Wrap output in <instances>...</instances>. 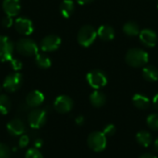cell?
I'll return each mask as SVG.
<instances>
[{"mask_svg": "<svg viewBox=\"0 0 158 158\" xmlns=\"http://www.w3.org/2000/svg\"><path fill=\"white\" fill-rule=\"evenodd\" d=\"M126 62L133 68L144 67L148 60L149 56L146 51L141 48H131L130 49L125 56Z\"/></svg>", "mask_w": 158, "mask_h": 158, "instance_id": "obj_1", "label": "cell"}, {"mask_svg": "<svg viewBox=\"0 0 158 158\" xmlns=\"http://www.w3.org/2000/svg\"><path fill=\"white\" fill-rule=\"evenodd\" d=\"M97 37V31L91 25H84L78 32V42L83 47H88L94 44Z\"/></svg>", "mask_w": 158, "mask_h": 158, "instance_id": "obj_2", "label": "cell"}, {"mask_svg": "<svg viewBox=\"0 0 158 158\" xmlns=\"http://www.w3.org/2000/svg\"><path fill=\"white\" fill-rule=\"evenodd\" d=\"M17 51L25 56H31L38 54V46L36 43L30 38H21L16 44Z\"/></svg>", "mask_w": 158, "mask_h": 158, "instance_id": "obj_3", "label": "cell"}, {"mask_svg": "<svg viewBox=\"0 0 158 158\" xmlns=\"http://www.w3.org/2000/svg\"><path fill=\"white\" fill-rule=\"evenodd\" d=\"M88 146L94 152H102L106 149L107 144L106 136L100 131L92 132L87 139Z\"/></svg>", "mask_w": 158, "mask_h": 158, "instance_id": "obj_4", "label": "cell"}, {"mask_svg": "<svg viewBox=\"0 0 158 158\" xmlns=\"http://www.w3.org/2000/svg\"><path fill=\"white\" fill-rule=\"evenodd\" d=\"M87 81L94 89H100L106 85L107 76L100 69H94L87 74Z\"/></svg>", "mask_w": 158, "mask_h": 158, "instance_id": "obj_5", "label": "cell"}, {"mask_svg": "<svg viewBox=\"0 0 158 158\" xmlns=\"http://www.w3.org/2000/svg\"><path fill=\"white\" fill-rule=\"evenodd\" d=\"M46 119H47V115L45 110L40 108H35L31 110L28 117L29 124L32 129L42 128L45 124Z\"/></svg>", "mask_w": 158, "mask_h": 158, "instance_id": "obj_6", "label": "cell"}, {"mask_svg": "<svg viewBox=\"0 0 158 158\" xmlns=\"http://www.w3.org/2000/svg\"><path fill=\"white\" fill-rule=\"evenodd\" d=\"M13 54V43L6 37L0 35V61H10Z\"/></svg>", "mask_w": 158, "mask_h": 158, "instance_id": "obj_7", "label": "cell"}, {"mask_svg": "<svg viewBox=\"0 0 158 158\" xmlns=\"http://www.w3.org/2000/svg\"><path fill=\"white\" fill-rule=\"evenodd\" d=\"M21 83H22L21 74L18 72L11 73L6 77L3 82V88L9 93H14L19 89V87L21 86Z\"/></svg>", "mask_w": 158, "mask_h": 158, "instance_id": "obj_8", "label": "cell"}, {"mask_svg": "<svg viewBox=\"0 0 158 158\" xmlns=\"http://www.w3.org/2000/svg\"><path fill=\"white\" fill-rule=\"evenodd\" d=\"M60 44H61L60 37L55 34H51V35L45 36L41 41L40 48L42 49V51H44V52H52V51H56V49H58Z\"/></svg>", "mask_w": 158, "mask_h": 158, "instance_id": "obj_9", "label": "cell"}, {"mask_svg": "<svg viewBox=\"0 0 158 158\" xmlns=\"http://www.w3.org/2000/svg\"><path fill=\"white\" fill-rule=\"evenodd\" d=\"M54 107L56 111L60 114H66L71 111L73 107V101L68 95H59L56 98L54 103Z\"/></svg>", "mask_w": 158, "mask_h": 158, "instance_id": "obj_10", "label": "cell"}, {"mask_svg": "<svg viewBox=\"0 0 158 158\" xmlns=\"http://www.w3.org/2000/svg\"><path fill=\"white\" fill-rule=\"evenodd\" d=\"M15 29L22 35H30L33 31V24L27 18H19L15 21Z\"/></svg>", "mask_w": 158, "mask_h": 158, "instance_id": "obj_11", "label": "cell"}, {"mask_svg": "<svg viewBox=\"0 0 158 158\" xmlns=\"http://www.w3.org/2000/svg\"><path fill=\"white\" fill-rule=\"evenodd\" d=\"M140 41L147 47H154L157 43V34L151 29H144L140 31Z\"/></svg>", "mask_w": 158, "mask_h": 158, "instance_id": "obj_12", "label": "cell"}, {"mask_svg": "<svg viewBox=\"0 0 158 158\" xmlns=\"http://www.w3.org/2000/svg\"><path fill=\"white\" fill-rule=\"evenodd\" d=\"M6 130L12 136H21L25 132V125L21 119L14 118L7 123Z\"/></svg>", "mask_w": 158, "mask_h": 158, "instance_id": "obj_13", "label": "cell"}, {"mask_svg": "<svg viewBox=\"0 0 158 158\" xmlns=\"http://www.w3.org/2000/svg\"><path fill=\"white\" fill-rule=\"evenodd\" d=\"M5 13L10 17L19 15L20 11V2L19 0H4L2 4Z\"/></svg>", "mask_w": 158, "mask_h": 158, "instance_id": "obj_14", "label": "cell"}, {"mask_svg": "<svg viewBox=\"0 0 158 158\" xmlns=\"http://www.w3.org/2000/svg\"><path fill=\"white\" fill-rule=\"evenodd\" d=\"M44 100V95L40 91H32L26 97V104L31 108L40 106Z\"/></svg>", "mask_w": 158, "mask_h": 158, "instance_id": "obj_15", "label": "cell"}, {"mask_svg": "<svg viewBox=\"0 0 158 158\" xmlns=\"http://www.w3.org/2000/svg\"><path fill=\"white\" fill-rule=\"evenodd\" d=\"M97 35L101 40L108 42L115 38V30L110 25H102L97 30Z\"/></svg>", "mask_w": 158, "mask_h": 158, "instance_id": "obj_16", "label": "cell"}, {"mask_svg": "<svg viewBox=\"0 0 158 158\" xmlns=\"http://www.w3.org/2000/svg\"><path fill=\"white\" fill-rule=\"evenodd\" d=\"M132 103L135 107L142 110L147 109L150 106V99L146 95L141 94H136L133 95Z\"/></svg>", "mask_w": 158, "mask_h": 158, "instance_id": "obj_17", "label": "cell"}, {"mask_svg": "<svg viewBox=\"0 0 158 158\" xmlns=\"http://www.w3.org/2000/svg\"><path fill=\"white\" fill-rule=\"evenodd\" d=\"M90 102L94 107H102L106 102V96L100 91H94L90 95Z\"/></svg>", "mask_w": 158, "mask_h": 158, "instance_id": "obj_18", "label": "cell"}, {"mask_svg": "<svg viewBox=\"0 0 158 158\" xmlns=\"http://www.w3.org/2000/svg\"><path fill=\"white\" fill-rule=\"evenodd\" d=\"M144 80L150 82H155L158 80V69L155 66H146L143 69Z\"/></svg>", "mask_w": 158, "mask_h": 158, "instance_id": "obj_19", "label": "cell"}, {"mask_svg": "<svg viewBox=\"0 0 158 158\" xmlns=\"http://www.w3.org/2000/svg\"><path fill=\"white\" fill-rule=\"evenodd\" d=\"M74 8L75 5L72 0H63L59 6L60 13L64 18H69L72 15Z\"/></svg>", "mask_w": 158, "mask_h": 158, "instance_id": "obj_20", "label": "cell"}, {"mask_svg": "<svg viewBox=\"0 0 158 158\" xmlns=\"http://www.w3.org/2000/svg\"><path fill=\"white\" fill-rule=\"evenodd\" d=\"M137 143L143 147H148L152 143V135L147 131H141L136 135Z\"/></svg>", "mask_w": 158, "mask_h": 158, "instance_id": "obj_21", "label": "cell"}, {"mask_svg": "<svg viewBox=\"0 0 158 158\" xmlns=\"http://www.w3.org/2000/svg\"><path fill=\"white\" fill-rule=\"evenodd\" d=\"M123 31L128 36H136L140 34V28L136 22L128 21L123 26Z\"/></svg>", "mask_w": 158, "mask_h": 158, "instance_id": "obj_22", "label": "cell"}, {"mask_svg": "<svg viewBox=\"0 0 158 158\" xmlns=\"http://www.w3.org/2000/svg\"><path fill=\"white\" fill-rule=\"evenodd\" d=\"M11 109V101L6 94H0V114L6 115Z\"/></svg>", "mask_w": 158, "mask_h": 158, "instance_id": "obj_23", "label": "cell"}, {"mask_svg": "<svg viewBox=\"0 0 158 158\" xmlns=\"http://www.w3.org/2000/svg\"><path fill=\"white\" fill-rule=\"evenodd\" d=\"M35 61L37 66L41 69H48L49 67H51L52 64L49 56L44 54H37Z\"/></svg>", "mask_w": 158, "mask_h": 158, "instance_id": "obj_24", "label": "cell"}, {"mask_svg": "<svg viewBox=\"0 0 158 158\" xmlns=\"http://www.w3.org/2000/svg\"><path fill=\"white\" fill-rule=\"evenodd\" d=\"M147 125L150 129L158 131V114H152L147 118Z\"/></svg>", "mask_w": 158, "mask_h": 158, "instance_id": "obj_25", "label": "cell"}, {"mask_svg": "<svg viewBox=\"0 0 158 158\" xmlns=\"http://www.w3.org/2000/svg\"><path fill=\"white\" fill-rule=\"evenodd\" d=\"M25 158H44V156L37 148H31L26 152Z\"/></svg>", "mask_w": 158, "mask_h": 158, "instance_id": "obj_26", "label": "cell"}, {"mask_svg": "<svg viewBox=\"0 0 158 158\" xmlns=\"http://www.w3.org/2000/svg\"><path fill=\"white\" fill-rule=\"evenodd\" d=\"M10 157V149L6 144L0 143V158Z\"/></svg>", "mask_w": 158, "mask_h": 158, "instance_id": "obj_27", "label": "cell"}, {"mask_svg": "<svg viewBox=\"0 0 158 158\" xmlns=\"http://www.w3.org/2000/svg\"><path fill=\"white\" fill-rule=\"evenodd\" d=\"M103 133L106 136V137H111L116 133V127L113 124H108L104 128Z\"/></svg>", "mask_w": 158, "mask_h": 158, "instance_id": "obj_28", "label": "cell"}, {"mask_svg": "<svg viewBox=\"0 0 158 158\" xmlns=\"http://www.w3.org/2000/svg\"><path fill=\"white\" fill-rule=\"evenodd\" d=\"M2 25L6 28H9L13 25V20H12V17L6 15L3 19H2Z\"/></svg>", "mask_w": 158, "mask_h": 158, "instance_id": "obj_29", "label": "cell"}, {"mask_svg": "<svg viewBox=\"0 0 158 158\" xmlns=\"http://www.w3.org/2000/svg\"><path fill=\"white\" fill-rule=\"evenodd\" d=\"M29 143H30V140H29V137L27 135H23L22 134L19 137V147L24 148V147H26L29 144Z\"/></svg>", "mask_w": 158, "mask_h": 158, "instance_id": "obj_30", "label": "cell"}, {"mask_svg": "<svg viewBox=\"0 0 158 158\" xmlns=\"http://www.w3.org/2000/svg\"><path fill=\"white\" fill-rule=\"evenodd\" d=\"M10 64H11V67L13 68L14 70H19L22 68V63L19 59L12 58L10 60Z\"/></svg>", "mask_w": 158, "mask_h": 158, "instance_id": "obj_31", "label": "cell"}, {"mask_svg": "<svg viewBox=\"0 0 158 158\" xmlns=\"http://www.w3.org/2000/svg\"><path fill=\"white\" fill-rule=\"evenodd\" d=\"M76 124L77 125H82L83 123H84V118L82 117V116H79L78 118H76Z\"/></svg>", "mask_w": 158, "mask_h": 158, "instance_id": "obj_32", "label": "cell"}, {"mask_svg": "<svg viewBox=\"0 0 158 158\" xmlns=\"http://www.w3.org/2000/svg\"><path fill=\"white\" fill-rule=\"evenodd\" d=\"M153 105H154L155 108L158 110V94L155 95V97H154V99H153Z\"/></svg>", "mask_w": 158, "mask_h": 158, "instance_id": "obj_33", "label": "cell"}, {"mask_svg": "<svg viewBox=\"0 0 158 158\" xmlns=\"http://www.w3.org/2000/svg\"><path fill=\"white\" fill-rule=\"evenodd\" d=\"M34 144H35V148H40L43 144V141L41 139H36Z\"/></svg>", "mask_w": 158, "mask_h": 158, "instance_id": "obj_34", "label": "cell"}, {"mask_svg": "<svg viewBox=\"0 0 158 158\" xmlns=\"http://www.w3.org/2000/svg\"><path fill=\"white\" fill-rule=\"evenodd\" d=\"M93 1H94V0H77V2L81 5H86V4H89Z\"/></svg>", "mask_w": 158, "mask_h": 158, "instance_id": "obj_35", "label": "cell"}, {"mask_svg": "<svg viewBox=\"0 0 158 158\" xmlns=\"http://www.w3.org/2000/svg\"><path fill=\"white\" fill-rule=\"evenodd\" d=\"M140 158H157L156 156L152 155V154H144L143 156H141Z\"/></svg>", "mask_w": 158, "mask_h": 158, "instance_id": "obj_36", "label": "cell"}, {"mask_svg": "<svg viewBox=\"0 0 158 158\" xmlns=\"http://www.w3.org/2000/svg\"><path fill=\"white\" fill-rule=\"evenodd\" d=\"M155 149L158 152V139H156V142H155Z\"/></svg>", "mask_w": 158, "mask_h": 158, "instance_id": "obj_37", "label": "cell"}, {"mask_svg": "<svg viewBox=\"0 0 158 158\" xmlns=\"http://www.w3.org/2000/svg\"><path fill=\"white\" fill-rule=\"evenodd\" d=\"M157 7H158V0H157Z\"/></svg>", "mask_w": 158, "mask_h": 158, "instance_id": "obj_38", "label": "cell"}, {"mask_svg": "<svg viewBox=\"0 0 158 158\" xmlns=\"http://www.w3.org/2000/svg\"><path fill=\"white\" fill-rule=\"evenodd\" d=\"M0 90H1V88H0Z\"/></svg>", "mask_w": 158, "mask_h": 158, "instance_id": "obj_39", "label": "cell"}]
</instances>
